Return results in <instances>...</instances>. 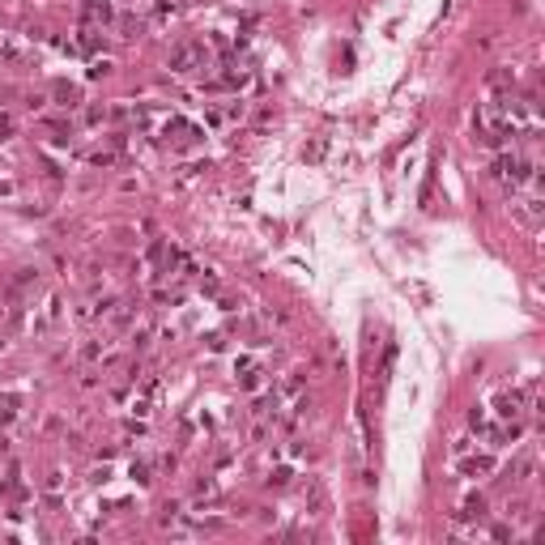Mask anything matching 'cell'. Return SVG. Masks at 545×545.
Here are the masks:
<instances>
[{"mask_svg":"<svg viewBox=\"0 0 545 545\" xmlns=\"http://www.w3.org/2000/svg\"><path fill=\"white\" fill-rule=\"evenodd\" d=\"M171 64L179 68V73H188V68L196 64V47H175V55H171Z\"/></svg>","mask_w":545,"mask_h":545,"instance_id":"cell-1","label":"cell"}]
</instances>
